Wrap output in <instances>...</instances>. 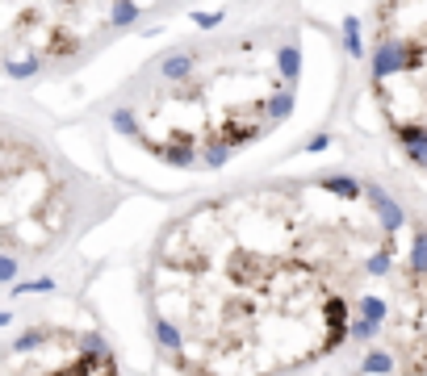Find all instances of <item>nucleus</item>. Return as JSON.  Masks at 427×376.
Wrapping results in <instances>:
<instances>
[{
	"mask_svg": "<svg viewBox=\"0 0 427 376\" xmlns=\"http://www.w3.org/2000/svg\"><path fill=\"white\" fill-rule=\"evenodd\" d=\"M394 314L352 376H427V235L415 238L411 264L394 284Z\"/></svg>",
	"mask_w": 427,
	"mask_h": 376,
	"instance_id": "3",
	"label": "nucleus"
},
{
	"mask_svg": "<svg viewBox=\"0 0 427 376\" xmlns=\"http://www.w3.org/2000/svg\"><path fill=\"white\" fill-rule=\"evenodd\" d=\"M385 201L348 176H264L181 209L151 242L142 293L181 376H297L369 322L389 268Z\"/></svg>",
	"mask_w": 427,
	"mask_h": 376,
	"instance_id": "1",
	"label": "nucleus"
},
{
	"mask_svg": "<svg viewBox=\"0 0 427 376\" xmlns=\"http://www.w3.org/2000/svg\"><path fill=\"white\" fill-rule=\"evenodd\" d=\"M373 21V105L398 146L427 168V4H381Z\"/></svg>",
	"mask_w": 427,
	"mask_h": 376,
	"instance_id": "2",
	"label": "nucleus"
}]
</instances>
